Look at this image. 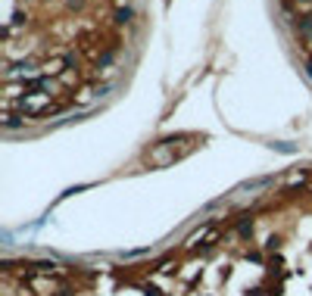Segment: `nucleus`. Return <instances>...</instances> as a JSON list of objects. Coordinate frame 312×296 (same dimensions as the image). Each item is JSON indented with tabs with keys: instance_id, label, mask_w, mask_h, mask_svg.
I'll return each instance as SVG.
<instances>
[{
	"instance_id": "1",
	"label": "nucleus",
	"mask_w": 312,
	"mask_h": 296,
	"mask_svg": "<svg viewBox=\"0 0 312 296\" xmlns=\"http://www.w3.org/2000/svg\"><path fill=\"white\" fill-rule=\"evenodd\" d=\"M300 35L312 41V16H300Z\"/></svg>"
},
{
	"instance_id": "2",
	"label": "nucleus",
	"mask_w": 312,
	"mask_h": 296,
	"mask_svg": "<svg viewBox=\"0 0 312 296\" xmlns=\"http://www.w3.org/2000/svg\"><path fill=\"white\" fill-rule=\"evenodd\" d=\"M131 16H134V13L128 10V6H122V10H116V22H119V25H125V22L131 19Z\"/></svg>"
},
{
	"instance_id": "3",
	"label": "nucleus",
	"mask_w": 312,
	"mask_h": 296,
	"mask_svg": "<svg viewBox=\"0 0 312 296\" xmlns=\"http://www.w3.org/2000/svg\"><path fill=\"white\" fill-rule=\"evenodd\" d=\"M238 231H240V237H250V234H253V222H240Z\"/></svg>"
},
{
	"instance_id": "4",
	"label": "nucleus",
	"mask_w": 312,
	"mask_h": 296,
	"mask_svg": "<svg viewBox=\"0 0 312 296\" xmlns=\"http://www.w3.org/2000/svg\"><path fill=\"white\" fill-rule=\"evenodd\" d=\"M84 3V0H69V6H81Z\"/></svg>"
},
{
	"instance_id": "5",
	"label": "nucleus",
	"mask_w": 312,
	"mask_h": 296,
	"mask_svg": "<svg viewBox=\"0 0 312 296\" xmlns=\"http://www.w3.org/2000/svg\"><path fill=\"white\" fill-rule=\"evenodd\" d=\"M306 72H309V78H312V59H309V63H306Z\"/></svg>"
},
{
	"instance_id": "6",
	"label": "nucleus",
	"mask_w": 312,
	"mask_h": 296,
	"mask_svg": "<svg viewBox=\"0 0 312 296\" xmlns=\"http://www.w3.org/2000/svg\"><path fill=\"white\" fill-rule=\"evenodd\" d=\"M60 296H69V290H60Z\"/></svg>"
}]
</instances>
